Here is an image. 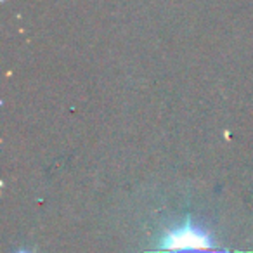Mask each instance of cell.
Returning <instances> with one entry per match:
<instances>
[{
	"instance_id": "2",
	"label": "cell",
	"mask_w": 253,
	"mask_h": 253,
	"mask_svg": "<svg viewBox=\"0 0 253 253\" xmlns=\"http://www.w3.org/2000/svg\"><path fill=\"white\" fill-rule=\"evenodd\" d=\"M19 253H26V252H19Z\"/></svg>"
},
{
	"instance_id": "1",
	"label": "cell",
	"mask_w": 253,
	"mask_h": 253,
	"mask_svg": "<svg viewBox=\"0 0 253 253\" xmlns=\"http://www.w3.org/2000/svg\"><path fill=\"white\" fill-rule=\"evenodd\" d=\"M144 253H234L227 248H218L211 243L210 236L200 232L191 225L187 218L186 225L169 231L160 241L158 250Z\"/></svg>"
}]
</instances>
